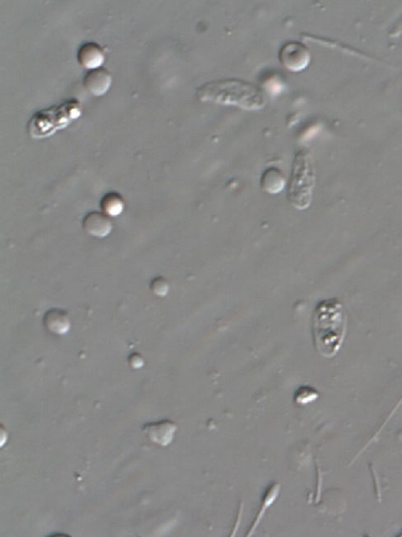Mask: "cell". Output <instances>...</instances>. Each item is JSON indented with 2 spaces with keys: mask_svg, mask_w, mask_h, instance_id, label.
Segmentation results:
<instances>
[{
  "mask_svg": "<svg viewBox=\"0 0 402 537\" xmlns=\"http://www.w3.org/2000/svg\"><path fill=\"white\" fill-rule=\"evenodd\" d=\"M281 63L292 72L306 69L311 60V54L307 46L298 41H288L279 51Z\"/></svg>",
  "mask_w": 402,
  "mask_h": 537,
  "instance_id": "obj_4",
  "label": "cell"
},
{
  "mask_svg": "<svg viewBox=\"0 0 402 537\" xmlns=\"http://www.w3.org/2000/svg\"><path fill=\"white\" fill-rule=\"evenodd\" d=\"M82 228L87 235L97 239H104L109 236L113 230V224L109 216L102 211H90L82 220Z\"/></svg>",
  "mask_w": 402,
  "mask_h": 537,
  "instance_id": "obj_5",
  "label": "cell"
},
{
  "mask_svg": "<svg viewBox=\"0 0 402 537\" xmlns=\"http://www.w3.org/2000/svg\"><path fill=\"white\" fill-rule=\"evenodd\" d=\"M151 292L158 297H164L169 292V283L163 277H156L151 282Z\"/></svg>",
  "mask_w": 402,
  "mask_h": 537,
  "instance_id": "obj_12",
  "label": "cell"
},
{
  "mask_svg": "<svg viewBox=\"0 0 402 537\" xmlns=\"http://www.w3.org/2000/svg\"><path fill=\"white\" fill-rule=\"evenodd\" d=\"M100 206L102 213L112 218H117L123 213L126 203L120 193L110 192L103 196Z\"/></svg>",
  "mask_w": 402,
  "mask_h": 537,
  "instance_id": "obj_10",
  "label": "cell"
},
{
  "mask_svg": "<svg viewBox=\"0 0 402 537\" xmlns=\"http://www.w3.org/2000/svg\"><path fill=\"white\" fill-rule=\"evenodd\" d=\"M317 397V391L313 390L311 387H302L296 392L295 400L298 404H307L316 400Z\"/></svg>",
  "mask_w": 402,
  "mask_h": 537,
  "instance_id": "obj_13",
  "label": "cell"
},
{
  "mask_svg": "<svg viewBox=\"0 0 402 537\" xmlns=\"http://www.w3.org/2000/svg\"><path fill=\"white\" fill-rule=\"evenodd\" d=\"M316 174L313 159L308 152L296 153L288 185V199L295 208L303 210L311 204Z\"/></svg>",
  "mask_w": 402,
  "mask_h": 537,
  "instance_id": "obj_3",
  "label": "cell"
},
{
  "mask_svg": "<svg viewBox=\"0 0 402 537\" xmlns=\"http://www.w3.org/2000/svg\"><path fill=\"white\" fill-rule=\"evenodd\" d=\"M199 100L246 110H260L266 97L259 87L239 80H220L207 83L197 92Z\"/></svg>",
  "mask_w": 402,
  "mask_h": 537,
  "instance_id": "obj_2",
  "label": "cell"
},
{
  "mask_svg": "<svg viewBox=\"0 0 402 537\" xmlns=\"http://www.w3.org/2000/svg\"><path fill=\"white\" fill-rule=\"evenodd\" d=\"M77 59L80 65L87 70L99 69L106 60L105 51L99 44L86 43L79 48Z\"/></svg>",
  "mask_w": 402,
  "mask_h": 537,
  "instance_id": "obj_8",
  "label": "cell"
},
{
  "mask_svg": "<svg viewBox=\"0 0 402 537\" xmlns=\"http://www.w3.org/2000/svg\"><path fill=\"white\" fill-rule=\"evenodd\" d=\"M43 325L50 334L65 335L70 332L72 324L68 313L64 309L53 308L44 314Z\"/></svg>",
  "mask_w": 402,
  "mask_h": 537,
  "instance_id": "obj_9",
  "label": "cell"
},
{
  "mask_svg": "<svg viewBox=\"0 0 402 537\" xmlns=\"http://www.w3.org/2000/svg\"><path fill=\"white\" fill-rule=\"evenodd\" d=\"M347 316L337 299L319 302L313 312V335L316 350L331 358L341 350L347 333Z\"/></svg>",
  "mask_w": 402,
  "mask_h": 537,
  "instance_id": "obj_1",
  "label": "cell"
},
{
  "mask_svg": "<svg viewBox=\"0 0 402 537\" xmlns=\"http://www.w3.org/2000/svg\"><path fill=\"white\" fill-rule=\"evenodd\" d=\"M129 364L133 369H140L144 364V361L141 354L133 353L129 357Z\"/></svg>",
  "mask_w": 402,
  "mask_h": 537,
  "instance_id": "obj_14",
  "label": "cell"
},
{
  "mask_svg": "<svg viewBox=\"0 0 402 537\" xmlns=\"http://www.w3.org/2000/svg\"><path fill=\"white\" fill-rule=\"evenodd\" d=\"M112 84V76L105 68L89 70L84 79V85L91 95L101 97L107 94Z\"/></svg>",
  "mask_w": 402,
  "mask_h": 537,
  "instance_id": "obj_7",
  "label": "cell"
},
{
  "mask_svg": "<svg viewBox=\"0 0 402 537\" xmlns=\"http://www.w3.org/2000/svg\"><path fill=\"white\" fill-rule=\"evenodd\" d=\"M261 185L268 193H279L285 186V178L279 169H268L262 174Z\"/></svg>",
  "mask_w": 402,
  "mask_h": 537,
  "instance_id": "obj_11",
  "label": "cell"
},
{
  "mask_svg": "<svg viewBox=\"0 0 402 537\" xmlns=\"http://www.w3.org/2000/svg\"><path fill=\"white\" fill-rule=\"evenodd\" d=\"M151 440L161 447H167L173 440L177 426L168 420L148 422L143 427Z\"/></svg>",
  "mask_w": 402,
  "mask_h": 537,
  "instance_id": "obj_6",
  "label": "cell"
}]
</instances>
